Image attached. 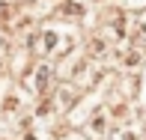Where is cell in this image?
I'll return each mask as SVG.
<instances>
[{
	"label": "cell",
	"instance_id": "6da1fadb",
	"mask_svg": "<svg viewBox=\"0 0 146 140\" xmlns=\"http://www.w3.org/2000/svg\"><path fill=\"white\" fill-rule=\"evenodd\" d=\"M30 48L36 51V54L48 57V54H66V51L72 48V39L63 36V33L57 30H39L36 36L30 39Z\"/></svg>",
	"mask_w": 146,
	"mask_h": 140
},
{
	"label": "cell",
	"instance_id": "7a4b0ae2",
	"mask_svg": "<svg viewBox=\"0 0 146 140\" xmlns=\"http://www.w3.org/2000/svg\"><path fill=\"white\" fill-rule=\"evenodd\" d=\"M48 84H51V66H39L36 75H33V90H36V92H45Z\"/></svg>",
	"mask_w": 146,
	"mask_h": 140
},
{
	"label": "cell",
	"instance_id": "3957f363",
	"mask_svg": "<svg viewBox=\"0 0 146 140\" xmlns=\"http://www.w3.org/2000/svg\"><path fill=\"white\" fill-rule=\"evenodd\" d=\"M63 15H84V6H60Z\"/></svg>",
	"mask_w": 146,
	"mask_h": 140
}]
</instances>
